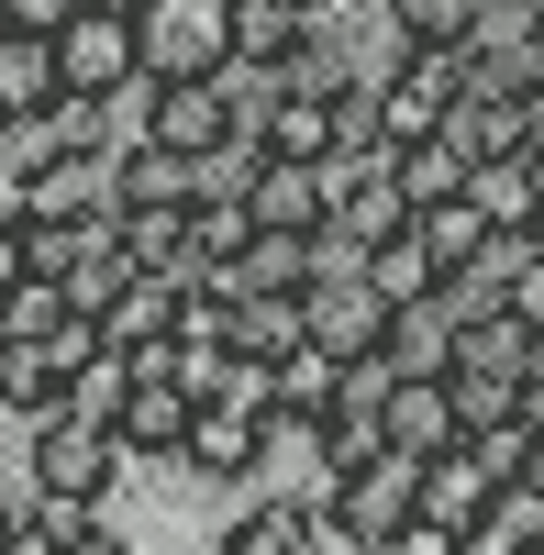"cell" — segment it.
Listing matches in <instances>:
<instances>
[{
  "label": "cell",
  "instance_id": "1",
  "mask_svg": "<svg viewBox=\"0 0 544 555\" xmlns=\"http://www.w3.org/2000/svg\"><path fill=\"white\" fill-rule=\"evenodd\" d=\"M23 478H34V500H89V512H112L122 478H133V455H122L112 423H78V411L56 400V411L23 434Z\"/></svg>",
  "mask_w": 544,
  "mask_h": 555
},
{
  "label": "cell",
  "instance_id": "2",
  "mask_svg": "<svg viewBox=\"0 0 544 555\" xmlns=\"http://www.w3.org/2000/svg\"><path fill=\"white\" fill-rule=\"evenodd\" d=\"M279 444H289V434H279V411H267L256 389H222V400H200V411H190L178 478H190V489H256Z\"/></svg>",
  "mask_w": 544,
  "mask_h": 555
},
{
  "label": "cell",
  "instance_id": "3",
  "mask_svg": "<svg viewBox=\"0 0 544 555\" xmlns=\"http://www.w3.org/2000/svg\"><path fill=\"white\" fill-rule=\"evenodd\" d=\"M56 67H67V101L112 112L133 78H145V44H133V12H101V0H78L56 23Z\"/></svg>",
  "mask_w": 544,
  "mask_h": 555
},
{
  "label": "cell",
  "instance_id": "4",
  "mask_svg": "<svg viewBox=\"0 0 544 555\" xmlns=\"http://www.w3.org/2000/svg\"><path fill=\"white\" fill-rule=\"evenodd\" d=\"M133 44H145V78H222V56H234V0H145V12H133Z\"/></svg>",
  "mask_w": 544,
  "mask_h": 555
},
{
  "label": "cell",
  "instance_id": "5",
  "mask_svg": "<svg viewBox=\"0 0 544 555\" xmlns=\"http://www.w3.org/2000/svg\"><path fill=\"white\" fill-rule=\"evenodd\" d=\"M300 334L311 345H323V356H378L389 345V300H378V278L367 267H355V278H311V289H300Z\"/></svg>",
  "mask_w": 544,
  "mask_h": 555
},
{
  "label": "cell",
  "instance_id": "6",
  "mask_svg": "<svg viewBox=\"0 0 544 555\" xmlns=\"http://www.w3.org/2000/svg\"><path fill=\"white\" fill-rule=\"evenodd\" d=\"M311 489H323L334 512L378 544V533H400V522L423 512V455H400V444H389V455H367V467H345V478H311Z\"/></svg>",
  "mask_w": 544,
  "mask_h": 555
},
{
  "label": "cell",
  "instance_id": "7",
  "mask_svg": "<svg viewBox=\"0 0 544 555\" xmlns=\"http://www.w3.org/2000/svg\"><path fill=\"white\" fill-rule=\"evenodd\" d=\"M245 211H256V234H323V222H334V167H311V156H267L256 190H245Z\"/></svg>",
  "mask_w": 544,
  "mask_h": 555
},
{
  "label": "cell",
  "instance_id": "8",
  "mask_svg": "<svg viewBox=\"0 0 544 555\" xmlns=\"http://www.w3.org/2000/svg\"><path fill=\"white\" fill-rule=\"evenodd\" d=\"M190 389H178V378H133V400L112 411V434H122V455H133V467H178V444H190Z\"/></svg>",
  "mask_w": 544,
  "mask_h": 555
},
{
  "label": "cell",
  "instance_id": "9",
  "mask_svg": "<svg viewBox=\"0 0 544 555\" xmlns=\"http://www.w3.org/2000/svg\"><path fill=\"white\" fill-rule=\"evenodd\" d=\"M334 400H345V356H323L311 334L289 356H267V411H279V434H311Z\"/></svg>",
  "mask_w": 544,
  "mask_h": 555
},
{
  "label": "cell",
  "instance_id": "10",
  "mask_svg": "<svg viewBox=\"0 0 544 555\" xmlns=\"http://www.w3.org/2000/svg\"><path fill=\"white\" fill-rule=\"evenodd\" d=\"M378 423H389L400 455H444V444H467V411H456V389H444V378H400Z\"/></svg>",
  "mask_w": 544,
  "mask_h": 555
},
{
  "label": "cell",
  "instance_id": "11",
  "mask_svg": "<svg viewBox=\"0 0 544 555\" xmlns=\"http://www.w3.org/2000/svg\"><path fill=\"white\" fill-rule=\"evenodd\" d=\"M489 500H501V478L478 467V444H444V455H423V512H433L444 533L489 522Z\"/></svg>",
  "mask_w": 544,
  "mask_h": 555
},
{
  "label": "cell",
  "instance_id": "12",
  "mask_svg": "<svg viewBox=\"0 0 544 555\" xmlns=\"http://www.w3.org/2000/svg\"><path fill=\"white\" fill-rule=\"evenodd\" d=\"M56 101H67L56 34H23V23H0V112H56Z\"/></svg>",
  "mask_w": 544,
  "mask_h": 555
},
{
  "label": "cell",
  "instance_id": "13",
  "mask_svg": "<svg viewBox=\"0 0 544 555\" xmlns=\"http://www.w3.org/2000/svg\"><path fill=\"white\" fill-rule=\"evenodd\" d=\"M178 311H190V289L145 267V278H133V289L101 311V345H167V334H178Z\"/></svg>",
  "mask_w": 544,
  "mask_h": 555
},
{
  "label": "cell",
  "instance_id": "14",
  "mask_svg": "<svg viewBox=\"0 0 544 555\" xmlns=\"http://www.w3.org/2000/svg\"><path fill=\"white\" fill-rule=\"evenodd\" d=\"M211 555H311V500H245Z\"/></svg>",
  "mask_w": 544,
  "mask_h": 555
},
{
  "label": "cell",
  "instance_id": "15",
  "mask_svg": "<svg viewBox=\"0 0 544 555\" xmlns=\"http://www.w3.org/2000/svg\"><path fill=\"white\" fill-rule=\"evenodd\" d=\"M389 178L412 190V211H433V201H456L467 178H478V156H467V145H444V133H423V145H400V156H389Z\"/></svg>",
  "mask_w": 544,
  "mask_h": 555
},
{
  "label": "cell",
  "instance_id": "16",
  "mask_svg": "<svg viewBox=\"0 0 544 555\" xmlns=\"http://www.w3.org/2000/svg\"><path fill=\"white\" fill-rule=\"evenodd\" d=\"M489 234H501V222H489V211H478L467 190H456V201H433V211H423V245H433V267H444V278H467Z\"/></svg>",
  "mask_w": 544,
  "mask_h": 555
},
{
  "label": "cell",
  "instance_id": "17",
  "mask_svg": "<svg viewBox=\"0 0 544 555\" xmlns=\"http://www.w3.org/2000/svg\"><path fill=\"white\" fill-rule=\"evenodd\" d=\"M267 156H334V101H311V89H279V112H267Z\"/></svg>",
  "mask_w": 544,
  "mask_h": 555
},
{
  "label": "cell",
  "instance_id": "18",
  "mask_svg": "<svg viewBox=\"0 0 544 555\" xmlns=\"http://www.w3.org/2000/svg\"><path fill=\"white\" fill-rule=\"evenodd\" d=\"M467 201H478L489 222H501V234H522V222H533V156H478Z\"/></svg>",
  "mask_w": 544,
  "mask_h": 555
},
{
  "label": "cell",
  "instance_id": "19",
  "mask_svg": "<svg viewBox=\"0 0 544 555\" xmlns=\"http://www.w3.org/2000/svg\"><path fill=\"white\" fill-rule=\"evenodd\" d=\"M367 278H378V300L400 311V300H423V289H444V267H433V245H423V222L412 234H389L378 256H367Z\"/></svg>",
  "mask_w": 544,
  "mask_h": 555
},
{
  "label": "cell",
  "instance_id": "20",
  "mask_svg": "<svg viewBox=\"0 0 544 555\" xmlns=\"http://www.w3.org/2000/svg\"><path fill=\"white\" fill-rule=\"evenodd\" d=\"M311 34V12H289V0H234V56H267L289 67V44Z\"/></svg>",
  "mask_w": 544,
  "mask_h": 555
},
{
  "label": "cell",
  "instance_id": "21",
  "mask_svg": "<svg viewBox=\"0 0 544 555\" xmlns=\"http://www.w3.org/2000/svg\"><path fill=\"white\" fill-rule=\"evenodd\" d=\"M56 400H67V411H78V423H112V411H122V400H133V366H122V356H112V345H101V356H89V366H78V378H67V389H56Z\"/></svg>",
  "mask_w": 544,
  "mask_h": 555
},
{
  "label": "cell",
  "instance_id": "22",
  "mask_svg": "<svg viewBox=\"0 0 544 555\" xmlns=\"http://www.w3.org/2000/svg\"><path fill=\"white\" fill-rule=\"evenodd\" d=\"M467 444H478V467H489V478H501V489H511V478L533 467V444H544V434L522 423V400H511V411H501V423H478Z\"/></svg>",
  "mask_w": 544,
  "mask_h": 555
},
{
  "label": "cell",
  "instance_id": "23",
  "mask_svg": "<svg viewBox=\"0 0 544 555\" xmlns=\"http://www.w3.org/2000/svg\"><path fill=\"white\" fill-rule=\"evenodd\" d=\"M389 12H400V34H412V44H467L478 0H389Z\"/></svg>",
  "mask_w": 544,
  "mask_h": 555
},
{
  "label": "cell",
  "instance_id": "24",
  "mask_svg": "<svg viewBox=\"0 0 544 555\" xmlns=\"http://www.w3.org/2000/svg\"><path fill=\"white\" fill-rule=\"evenodd\" d=\"M378 555H456V533H444L433 512H412L400 533H378Z\"/></svg>",
  "mask_w": 544,
  "mask_h": 555
},
{
  "label": "cell",
  "instance_id": "25",
  "mask_svg": "<svg viewBox=\"0 0 544 555\" xmlns=\"http://www.w3.org/2000/svg\"><path fill=\"white\" fill-rule=\"evenodd\" d=\"M456 555H533V544H522L511 522H467V533H456Z\"/></svg>",
  "mask_w": 544,
  "mask_h": 555
},
{
  "label": "cell",
  "instance_id": "26",
  "mask_svg": "<svg viewBox=\"0 0 544 555\" xmlns=\"http://www.w3.org/2000/svg\"><path fill=\"white\" fill-rule=\"evenodd\" d=\"M78 12V0H0V23H23V34H56Z\"/></svg>",
  "mask_w": 544,
  "mask_h": 555
},
{
  "label": "cell",
  "instance_id": "27",
  "mask_svg": "<svg viewBox=\"0 0 544 555\" xmlns=\"http://www.w3.org/2000/svg\"><path fill=\"white\" fill-rule=\"evenodd\" d=\"M23 278H34L23 267V222H0V289H23Z\"/></svg>",
  "mask_w": 544,
  "mask_h": 555
},
{
  "label": "cell",
  "instance_id": "28",
  "mask_svg": "<svg viewBox=\"0 0 544 555\" xmlns=\"http://www.w3.org/2000/svg\"><path fill=\"white\" fill-rule=\"evenodd\" d=\"M0 222H34V190H23V167H0Z\"/></svg>",
  "mask_w": 544,
  "mask_h": 555
},
{
  "label": "cell",
  "instance_id": "29",
  "mask_svg": "<svg viewBox=\"0 0 544 555\" xmlns=\"http://www.w3.org/2000/svg\"><path fill=\"white\" fill-rule=\"evenodd\" d=\"M522 423H533V434H544V378H522Z\"/></svg>",
  "mask_w": 544,
  "mask_h": 555
},
{
  "label": "cell",
  "instance_id": "30",
  "mask_svg": "<svg viewBox=\"0 0 544 555\" xmlns=\"http://www.w3.org/2000/svg\"><path fill=\"white\" fill-rule=\"evenodd\" d=\"M12 455H23V434H12V411H0V467H12Z\"/></svg>",
  "mask_w": 544,
  "mask_h": 555
},
{
  "label": "cell",
  "instance_id": "31",
  "mask_svg": "<svg viewBox=\"0 0 544 555\" xmlns=\"http://www.w3.org/2000/svg\"><path fill=\"white\" fill-rule=\"evenodd\" d=\"M522 245H533V256H544V201H533V222H522Z\"/></svg>",
  "mask_w": 544,
  "mask_h": 555
},
{
  "label": "cell",
  "instance_id": "32",
  "mask_svg": "<svg viewBox=\"0 0 544 555\" xmlns=\"http://www.w3.org/2000/svg\"><path fill=\"white\" fill-rule=\"evenodd\" d=\"M533 201H544V145H533Z\"/></svg>",
  "mask_w": 544,
  "mask_h": 555
},
{
  "label": "cell",
  "instance_id": "33",
  "mask_svg": "<svg viewBox=\"0 0 544 555\" xmlns=\"http://www.w3.org/2000/svg\"><path fill=\"white\" fill-rule=\"evenodd\" d=\"M289 12H323V0H289Z\"/></svg>",
  "mask_w": 544,
  "mask_h": 555
},
{
  "label": "cell",
  "instance_id": "34",
  "mask_svg": "<svg viewBox=\"0 0 544 555\" xmlns=\"http://www.w3.org/2000/svg\"><path fill=\"white\" fill-rule=\"evenodd\" d=\"M533 555H544V533H533Z\"/></svg>",
  "mask_w": 544,
  "mask_h": 555
}]
</instances>
